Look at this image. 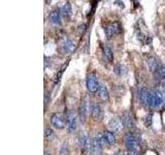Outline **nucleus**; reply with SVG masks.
<instances>
[{"label": "nucleus", "instance_id": "obj_4", "mask_svg": "<svg viewBox=\"0 0 165 155\" xmlns=\"http://www.w3.org/2000/svg\"><path fill=\"white\" fill-rule=\"evenodd\" d=\"M78 145L85 152H92V140L85 133H80V134H78Z\"/></svg>", "mask_w": 165, "mask_h": 155}, {"label": "nucleus", "instance_id": "obj_29", "mask_svg": "<svg viewBox=\"0 0 165 155\" xmlns=\"http://www.w3.org/2000/svg\"><path fill=\"white\" fill-rule=\"evenodd\" d=\"M129 155H139L136 151H129Z\"/></svg>", "mask_w": 165, "mask_h": 155}, {"label": "nucleus", "instance_id": "obj_15", "mask_svg": "<svg viewBox=\"0 0 165 155\" xmlns=\"http://www.w3.org/2000/svg\"><path fill=\"white\" fill-rule=\"evenodd\" d=\"M147 64H148V69H150V71L152 72V74H154V72L156 71V69L159 67V65L161 64V62L159 60H157L156 58L150 57V58L148 59Z\"/></svg>", "mask_w": 165, "mask_h": 155}, {"label": "nucleus", "instance_id": "obj_13", "mask_svg": "<svg viewBox=\"0 0 165 155\" xmlns=\"http://www.w3.org/2000/svg\"><path fill=\"white\" fill-rule=\"evenodd\" d=\"M97 96L99 97V99L102 101H105L108 99V90L104 84L99 85V88L97 91Z\"/></svg>", "mask_w": 165, "mask_h": 155}, {"label": "nucleus", "instance_id": "obj_8", "mask_svg": "<svg viewBox=\"0 0 165 155\" xmlns=\"http://www.w3.org/2000/svg\"><path fill=\"white\" fill-rule=\"evenodd\" d=\"M123 127H124V124H123V121H122V118H119V117L113 118L110 121V123H108V129L111 133H120Z\"/></svg>", "mask_w": 165, "mask_h": 155}, {"label": "nucleus", "instance_id": "obj_10", "mask_svg": "<svg viewBox=\"0 0 165 155\" xmlns=\"http://www.w3.org/2000/svg\"><path fill=\"white\" fill-rule=\"evenodd\" d=\"M61 9L60 8H56L54 9L51 14L49 16V19H50V22L52 23L54 26H60L61 25Z\"/></svg>", "mask_w": 165, "mask_h": 155}, {"label": "nucleus", "instance_id": "obj_18", "mask_svg": "<svg viewBox=\"0 0 165 155\" xmlns=\"http://www.w3.org/2000/svg\"><path fill=\"white\" fill-rule=\"evenodd\" d=\"M61 15L63 16L65 19H70L71 15H72V9H71V4L69 2H66L61 7Z\"/></svg>", "mask_w": 165, "mask_h": 155}, {"label": "nucleus", "instance_id": "obj_3", "mask_svg": "<svg viewBox=\"0 0 165 155\" xmlns=\"http://www.w3.org/2000/svg\"><path fill=\"white\" fill-rule=\"evenodd\" d=\"M89 111H91V105L89 104L87 98H84V99H82L80 107H78V117H80L82 123H85L87 120Z\"/></svg>", "mask_w": 165, "mask_h": 155}, {"label": "nucleus", "instance_id": "obj_25", "mask_svg": "<svg viewBox=\"0 0 165 155\" xmlns=\"http://www.w3.org/2000/svg\"><path fill=\"white\" fill-rule=\"evenodd\" d=\"M95 138H97V140L99 141V142H100V143H101V145H102V146H105V145H107L106 144V142H105V138H104V136H103V133H97L96 134V137H95Z\"/></svg>", "mask_w": 165, "mask_h": 155}, {"label": "nucleus", "instance_id": "obj_21", "mask_svg": "<svg viewBox=\"0 0 165 155\" xmlns=\"http://www.w3.org/2000/svg\"><path fill=\"white\" fill-rule=\"evenodd\" d=\"M103 136L105 138V142H106L107 145H110V146H113V145L116 143V137H115V133H111L110 130H106L103 133Z\"/></svg>", "mask_w": 165, "mask_h": 155}, {"label": "nucleus", "instance_id": "obj_20", "mask_svg": "<svg viewBox=\"0 0 165 155\" xmlns=\"http://www.w3.org/2000/svg\"><path fill=\"white\" fill-rule=\"evenodd\" d=\"M153 75H155V78H156L157 80H159V81L165 80V67L163 66L162 63L159 65V67L156 69V71H155Z\"/></svg>", "mask_w": 165, "mask_h": 155}, {"label": "nucleus", "instance_id": "obj_23", "mask_svg": "<svg viewBox=\"0 0 165 155\" xmlns=\"http://www.w3.org/2000/svg\"><path fill=\"white\" fill-rule=\"evenodd\" d=\"M45 140L49 141V142H51V141H53L55 138V133L53 131L52 128L45 127Z\"/></svg>", "mask_w": 165, "mask_h": 155}, {"label": "nucleus", "instance_id": "obj_6", "mask_svg": "<svg viewBox=\"0 0 165 155\" xmlns=\"http://www.w3.org/2000/svg\"><path fill=\"white\" fill-rule=\"evenodd\" d=\"M122 32V27L120 25V23L114 22L107 25V27L105 28V35L107 38H111L114 35H117Z\"/></svg>", "mask_w": 165, "mask_h": 155}, {"label": "nucleus", "instance_id": "obj_31", "mask_svg": "<svg viewBox=\"0 0 165 155\" xmlns=\"http://www.w3.org/2000/svg\"><path fill=\"white\" fill-rule=\"evenodd\" d=\"M116 155H124V153L123 152H119V153H117Z\"/></svg>", "mask_w": 165, "mask_h": 155}, {"label": "nucleus", "instance_id": "obj_9", "mask_svg": "<svg viewBox=\"0 0 165 155\" xmlns=\"http://www.w3.org/2000/svg\"><path fill=\"white\" fill-rule=\"evenodd\" d=\"M66 122H67V127L69 133H74L77 129V116L73 112L69 111L66 114Z\"/></svg>", "mask_w": 165, "mask_h": 155}, {"label": "nucleus", "instance_id": "obj_30", "mask_svg": "<svg viewBox=\"0 0 165 155\" xmlns=\"http://www.w3.org/2000/svg\"><path fill=\"white\" fill-rule=\"evenodd\" d=\"M45 155H52V154L50 153V152H48V151H45Z\"/></svg>", "mask_w": 165, "mask_h": 155}, {"label": "nucleus", "instance_id": "obj_26", "mask_svg": "<svg viewBox=\"0 0 165 155\" xmlns=\"http://www.w3.org/2000/svg\"><path fill=\"white\" fill-rule=\"evenodd\" d=\"M153 115L152 114H148L147 115V117H146V119H144V124H146V126H151L152 125V122H153Z\"/></svg>", "mask_w": 165, "mask_h": 155}, {"label": "nucleus", "instance_id": "obj_16", "mask_svg": "<svg viewBox=\"0 0 165 155\" xmlns=\"http://www.w3.org/2000/svg\"><path fill=\"white\" fill-rule=\"evenodd\" d=\"M75 49V45L72 42V41L68 38H65L63 44H62V50L64 53H72Z\"/></svg>", "mask_w": 165, "mask_h": 155}, {"label": "nucleus", "instance_id": "obj_32", "mask_svg": "<svg viewBox=\"0 0 165 155\" xmlns=\"http://www.w3.org/2000/svg\"><path fill=\"white\" fill-rule=\"evenodd\" d=\"M163 97H164V103H165V93H163Z\"/></svg>", "mask_w": 165, "mask_h": 155}, {"label": "nucleus", "instance_id": "obj_22", "mask_svg": "<svg viewBox=\"0 0 165 155\" xmlns=\"http://www.w3.org/2000/svg\"><path fill=\"white\" fill-rule=\"evenodd\" d=\"M59 155H69V146L67 142H63L59 148Z\"/></svg>", "mask_w": 165, "mask_h": 155}, {"label": "nucleus", "instance_id": "obj_11", "mask_svg": "<svg viewBox=\"0 0 165 155\" xmlns=\"http://www.w3.org/2000/svg\"><path fill=\"white\" fill-rule=\"evenodd\" d=\"M91 115L94 119L100 120L102 118V109L98 103H93L91 105Z\"/></svg>", "mask_w": 165, "mask_h": 155}, {"label": "nucleus", "instance_id": "obj_27", "mask_svg": "<svg viewBox=\"0 0 165 155\" xmlns=\"http://www.w3.org/2000/svg\"><path fill=\"white\" fill-rule=\"evenodd\" d=\"M86 30V25H81L80 27H78V32L82 34V33H84Z\"/></svg>", "mask_w": 165, "mask_h": 155}, {"label": "nucleus", "instance_id": "obj_12", "mask_svg": "<svg viewBox=\"0 0 165 155\" xmlns=\"http://www.w3.org/2000/svg\"><path fill=\"white\" fill-rule=\"evenodd\" d=\"M150 97H151V91H148L147 88H141L139 90V99L144 105L150 104Z\"/></svg>", "mask_w": 165, "mask_h": 155}, {"label": "nucleus", "instance_id": "obj_2", "mask_svg": "<svg viewBox=\"0 0 165 155\" xmlns=\"http://www.w3.org/2000/svg\"><path fill=\"white\" fill-rule=\"evenodd\" d=\"M124 142H125V145H126V148L129 151H136V152H138V150H139L138 141L136 137L132 133H126V136L124 138Z\"/></svg>", "mask_w": 165, "mask_h": 155}, {"label": "nucleus", "instance_id": "obj_19", "mask_svg": "<svg viewBox=\"0 0 165 155\" xmlns=\"http://www.w3.org/2000/svg\"><path fill=\"white\" fill-rule=\"evenodd\" d=\"M102 48V52H103L104 56L106 57V59L108 61H113L114 60V54H113V51H111V47L108 45H105V44H102L101 46Z\"/></svg>", "mask_w": 165, "mask_h": 155}, {"label": "nucleus", "instance_id": "obj_28", "mask_svg": "<svg viewBox=\"0 0 165 155\" xmlns=\"http://www.w3.org/2000/svg\"><path fill=\"white\" fill-rule=\"evenodd\" d=\"M48 97H49V94H48V92H45V110H47V108H48V104H49V99H48Z\"/></svg>", "mask_w": 165, "mask_h": 155}, {"label": "nucleus", "instance_id": "obj_5", "mask_svg": "<svg viewBox=\"0 0 165 155\" xmlns=\"http://www.w3.org/2000/svg\"><path fill=\"white\" fill-rule=\"evenodd\" d=\"M51 123L57 129H63L66 125L64 115L61 113H54L51 116Z\"/></svg>", "mask_w": 165, "mask_h": 155}, {"label": "nucleus", "instance_id": "obj_24", "mask_svg": "<svg viewBox=\"0 0 165 155\" xmlns=\"http://www.w3.org/2000/svg\"><path fill=\"white\" fill-rule=\"evenodd\" d=\"M114 71H115V74L118 75H124L125 74H126V69H125V67L121 64L116 65L114 68Z\"/></svg>", "mask_w": 165, "mask_h": 155}, {"label": "nucleus", "instance_id": "obj_1", "mask_svg": "<svg viewBox=\"0 0 165 155\" xmlns=\"http://www.w3.org/2000/svg\"><path fill=\"white\" fill-rule=\"evenodd\" d=\"M164 97L163 94L160 91H151V97H150V104L148 107L153 110H159L163 105Z\"/></svg>", "mask_w": 165, "mask_h": 155}, {"label": "nucleus", "instance_id": "obj_17", "mask_svg": "<svg viewBox=\"0 0 165 155\" xmlns=\"http://www.w3.org/2000/svg\"><path fill=\"white\" fill-rule=\"evenodd\" d=\"M122 121H123L124 126L127 128H132L134 126L133 118H132V116L129 113H125L123 116H122Z\"/></svg>", "mask_w": 165, "mask_h": 155}, {"label": "nucleus", "instance_id": "obj_14", "mask_svg": "<svg viewBox=\"0 0 165 155\" xmlns=\"http://www.w3.org/2000/svg\"><path fill=\"white\" fill-rule=\"evenodd\" d=\"M102 148H103V146L101 145L100 142L96 138H94L92 140V153H93V155H101Z\"/></svg>", "mask_w": 165, "mask_h": 155}, {"label": "nucleus", "instance_id": "obj_7", "mask_svg": "<svg viewBox=\"0 0 165 155\" xmlns=\"http://www.w3.org/2000/svg\"><path fill=\"white\" fill-rule=\"evenodd\" d=\"M86 84H87V88L89 92H91V93H95V92L98 91V88H99V84H98V81L96 77L91 74V75H88L87 77V80H86Z\"/></svg>", "mask_w": 165, "mask_h": 155}]
</instances>
